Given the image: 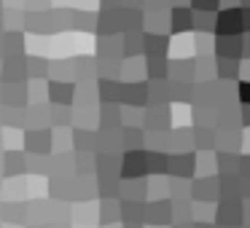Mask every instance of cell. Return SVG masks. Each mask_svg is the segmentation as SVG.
I'll list each match as a JSON object with an SVG mask.
<instances>
[{
    "mask_svg": "<svg viewBox=\"0 0 250 228\" xmlns=\"http://www.w3.org/2000/svg\"><path fill=\"white\" fill-rule=\"evenodd\" d=\"M27 220H30V209L22 199L0 204V223H6V226H27Z\"/></svg>",
    "mask_w": 250,
    "mask_h": 228,
    "instance_id": "6da1fadb",
    "label": "cell"
},
{
    "mask_svg": "<svg viewBox=\"0 0 250 228\" xmlns=\"http://www.w3.org/2000/svg\"><path fill=\"white\" fill-rule=\"evenodd\" d=\"M27 172V156L17 148L3 151V177H19Z\"/></svg>",
    "mask_w": 250,
    "mask_h": 228,
    "instance_id": "7a4b0ae2",
    "label": "cell"
},
{
    "mask_svg": "<svg viewBox=\"0 0 250 228\" xmlns=\"http://www.w3.org/2000/svg\"><path fill=\"white\" fill-rule=\"evenodd\" d=\"M30 99V92L22 81L19 83H6L0 86V105H11V108H24Z\"/></svg>",
    "mask_w": 250,
    "mask_h": 228,
    "instance_id": "3957f363",
    "label": "cell"
},
{
    "mask_svg": "<svg viewBox=\"0 0 250 228\" xmlns=\"http://www.w3.org/2000/svg\"><path fill=\"white\" fill-rule=\"evenodd\" d=\"M24 151L30 153H49L51 151V132L49 129H27L24 132Z\"/></svg>",
    "mask_w": 250,
    "mask_h": 228,
    "instance_id": "277c9868",
    "label": "cell"
},
{
    "mask_svg": "<svg viewBox=\"0 0 250 228\" xmlns=\"http://www.w3.org/2000/svg\"><path fill=\"white\" fill-rule=\"evenodd\" d=\"M24 76H27V59H24V57H6L0 81L3 83H17V78L22 81Z\"/></svg>",
    "mask_w": 250,
    "mask_h": 228,
    "instance_id": "5b68a950",
    "label": "cell"
},
{
    "mask_svg": "<svg viewBox=\"0 0 250 228\" xmlns=\"http://www.w3.org/2000/svg\"><path fill=\"white\" fill-rule=\"evenodd\" d=\"M22 54H24L22 30H6V35H3V57H22Z\"/></svg>",
    "mask_w": 250,
    "mask_h": 228,
    "instance_id": "8992f818",
    "label": "cell"
},
{
    "mask_svg": "<svg viewBox=\"0 0 250 228\" xmlns=\"http://www.w3.org/2000/svg\"><path fill=\"white\" fill-rule=\"evenodd\" d=\"M27 24V14L17 11V8H6L3 11V27L6 30H22Z\"/></svg>",
    "mask_w": 250,
    "mask_h": 228,
    "instance_id": "52a82bcc",
    "label": "cell"
},
{
    "mask_svg": "<svg viewBox=\"0 0 250 228\" xmlns=\"http://www.w3.org/2000/svg\"><path fill=\"white\" fill-rule=\"evenodd\" d=\"M49 97H51V102L70 105V99H73V86H67V83H51V86H49Z\"/></svg>",
    "mask_w": 250,
    "mask_h": 228,
    "instance_id": "ba28073f",
    "label": "cell"
},
{
    "mask_svg": "<svg viewBox=\"0 0 250 228\" xmlns=\"http://www.w3.org/2000/svg\"><path fill=\"white\" fill-rule=\"evenodd\" d=\"M24 190H27V188H24V183H22V180H19V183H17L14 177H6V180H3V196H6L8 201L22 199V196H24Z\"/></svg>",
    "mask_w": 250,
    "mask_h": 228,
    "instance_id": "9c48e42d",
    "label": "cell"
},
{
    "mask_svg": "<svg viewBox=\"0 0 250 228\" xmlns=\"http://www.w3.org/2000/svg\"><path fill=\"white\" fill-rule=\"evenodd\" d=\"M27 172H33V174H46L49 172V161H46L43 153H33V156H27Z\"/></svg>",
    "mask_w": 250,
    "mask_h": 228,
    "instance_id": "30bf717a",
    "label": "cell"
},
{
    "mask_svg": "<svg viewBox=\"0 0 250 228\" xmlns=\"http://www.w3.org/2000/svg\"><path fill=\"white\" fill-rule=\"evenodd\" d=\"M46 59L43 57H27V76L30 78H43L46 76Z\"/></svg>",
    "mask_w": 250,
    "mask_h": 228,
    "instance_id": "8fae6325",
    "label": "cell"
},
{
    "mask_svg": "<svg viewBox=\"0 0 250 228\" xmlns=\"http://www.w3.org/2000/svg\"><path fill=\"white\" fill-rule=\"evenodd\" d=\"M43 6H46V0H24L27 11H35V8H43Z\"/></svg>",
    "mask_w": 250,
    "mask_h": 228,
    "instance_id": "7c38bea8",
    "label": "cell"
},
{
    "mask_svg": "<svg viewBox=\"0 0 250 228\" xmlns=\"http://www.w3.org/2000/svg\"><path fill=\"white\" fill-rule=\"evenodd\" d=\"M24 228H46V226H38V223H33V226H24Z\"/></svg>",
    "mask_w": 250,
    "mask_h": 228,
    "instance_id": "4fadbf2b",
    "label": "cell"
},
{
    "mask_svg": "<svg viewBox=\"0 0 250 228\" xmlns=\"http://www.w3.org/2000/svg\"><path fill=\"white\" fill-rule=\"evenodd\" d=\"M0 126H3V108H0Z\"/></svg>",
    "mask_w": 250,
    "mask_h": 228,
    "instance_id": "5bb4252c",
    "label": "cell"
},
{
    "mask_svg": "<svg viewBox=\"0 0 250 228\" xmlns=\"http://www.w3.org/2000/svg\"><path fill=\"white\" fill-rule=\"evenodd\" d=\"M3 226H6V223H3ZM6 228H24V226H6Z\"/></svg>",
    "mask_w": 250,
    "mask_h": 228,
    "instance_id": "9a60e30c",
    "label": "cell"
},
{
    "mask_svg": "<svg viewBox=\"0 0 250 228\" xmlns=\"http://www.w3.org/2000/svg\"><path fill=\"white\" fill-rule=\"evenodd\" d=\"M0 76H3V62H0Z\"/></svg>",
    "mask_w": 250,
    "mask_h": 228,
    "instance_id": "2e32d148",
    "label": "cell"
},
{
    "mask_svg": "<svg viewBox=\"0 0 250 228\" xmlns=\"http://www.w3.org/2000/svg\"><path fill=\"white\" fill-rule=\"evenodd\" d=\"M0 8H6V3H3V0H0Z\"/></svg>",
    "mask_w": 250,
    "mask_h": 228,
    "instance_id": "e0dca14e",
    "label": "cell"
},
{
    "mask_svg": "<svg viewBox=\"0 0 250 228\" xmlns=\"http://www.w3.org/2000/svg\"><path fill=\"white\" fill-rule=\"evenodd\" d=\"M0 196H3V183H0Z\"/></svg>",
    "mask_w": 250,
    "mask_h": 228,
    "instance_id": "ac0fdd59",
    "label": "cell"
},
{
    "mask_svg": "<svg viewBox=\"0 0 250 228\" xmlns=\"http://www.w3.org/2000/svg\"><path fill=\"white\" fill-rule=\"evenodd\" d=\"M0 174H3V161H0Z\"/></svg>",
    "mask_w": 250,
    "mask_h": 228,
    "instance_id": "d6986e66",
    "label": "cell"
},
{
    "mask_svg": "<svg viewBox=\"0 0 250 228\" xmlns=\"http://www.w3.org/2000/svg\"><path fill=\"white\" fill-rule=\"evenodd\" d=\"M0 228H6V226H3V223H0Z\"/></svg>",
    "mask_w": 250,
    "mask_h": 228,
    "instance_id": "ffe728a7",
    "label": "cell"
}]
</instances>
